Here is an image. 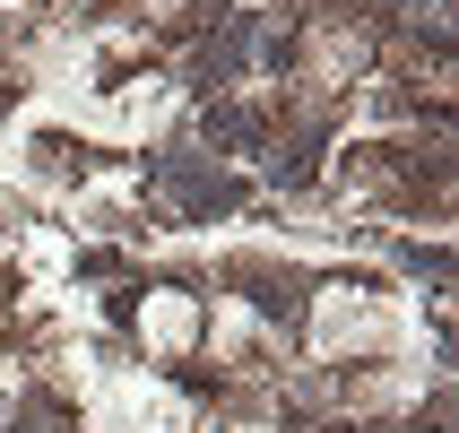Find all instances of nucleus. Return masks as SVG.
<instances>
[{
    "label": "nucleus",
    "mask_w": 459,
    "mask_h": 433,
    "mask_svg": "<svg viewBox=\"0 0 459 433\" xmlns=\"http://www.w3.org/2000/svg\"><path fill=\"white\" fill-rule=\"evenodd\" d=\"M156 182H174L191 217H217V208H234V200H243V182L208 174V165H191V156H156Z\"/></svg>",
    "instance_id": "1"
},
{
    "label": "nucleus",
    "mask_w": 459,
    "mask_h": 433,
    "mask_svg": "<svg viewBox=\"0 0 459 433\" xmlns=\"http://www.w3.org/2000/svg\"><path fill=\"white\" fill-rule=\"evenodd\" d=\"M208 139H226V148H260V113H243V104H208Z\"/></svg>",
    "instance_id": "2"
},
{
    "label": "nucleus",
    "mask_w": 459,
    "mask_h": 433,
    "mask_svg": "<svg viewBox=\"0 0 459 433\" xmlns=\"http://www.w3.org/2000/svg\"><path fill=\"white\" fill-rule=\"evenodd\" d=\"M399 260H408L416 278H451V260H442V252H425V243H399Z\"/></svg>",
    "instance_id": "3"
}]
</instances>
